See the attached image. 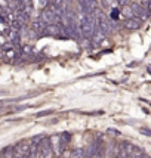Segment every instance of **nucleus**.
I'll list each match as a JSON object with an SVG mask.
<instances>
[{
  "label": "nucleus",
  "mask_w": 151,
  "mask_h": 158,
  "mask_svg": "<svg viewBox=\"0 0 151 158\" xmlns=\"http://www.w3.org/2000/svg\"><path fill=\"white\" fill-rule=\"evenodd\" d=\"M39 155L40 158H54L55 152L50 143V138H46L40 145H39Z\"/></svg>",
  "instance_id": "nucleus-1"
},
{
  "label": "nucleus",
  "mask_w": 151,
  "mask_h": 158,
  "mask_svg": "<svg viewBox=\"0 0 151 158\" xmlns=\"http://www.w3.org/2000/svg\"><path fill=\"white\" fill-rule=\"evenodd\" d=\"M40 19L49 25V24H59V19H58V16L55 15V12L50 9V7H46V9H43L40 14Z\"/></svg>",
  "instance_id": "nucleus-2"
},
{
  "label": "nucleus",
  "mask_w": 151,
  "mask_h": 158,
  "mask_svg": "<svg viewBox=\"0 0 151 158\" xmlns=\"http://www.w3.org/2000/svg\"><path fill=\"white\" fill-rule=\"evenodd\" d=\"M43 34L52 35V37H61L62 39V25L61 24H49V25H46Z\"/></svg>",
  "instance_id": "nucleus-3"
},
{
  "label": "nucleus",
  "mask_w": 151,
  "mask_h": 158,
  "mask_svg": "<svg viewBox=\"0 0 151 158\" xmlns=\"http://www.w3.org/2000/svg\"><path fill=\"white\" fill-rule=\"evenodd\" d=\"M95 157L93 158H105V143L102 139H98L95 142Z\"/></svg>",
  "instance_id": "nucleus-4"
},
{
  "label": "nucleus",
  "mask_w": 151,
  "mask_h": 158,
  "mask_svg": "<svg viewBox=\"0 0 151 158\" xmlns=\"http://www.w3.org/2000/svg\"><path fill=\"white\" fill-rule=\"evenodd\" d=\"M50 143H52L54 152H55L56 155H61V154H62V148H61V136H58V135H54V136H50Z\"/></svg>",
  "instance_id": "nucleus-5"
},
{
  "label": "nucleus",
  "mask_w": 151,
  "mask_h": 158,
  "mask_svg": "<svg viewBox=\"0 0 151 158\" xmlns=\"http://www.w3.org/2000/svg\"><path fill=\"white\" fill-rule=\"evenodd\" d=\"M45 28H46V24H45L40 18L31 22V30H33L34 33H37V34H43V33H45Z\"/></svg>",
  "instance_id": "nucleus-6"
},
{
  "label": "nucleus",
  "mask_w": 151,
  "mask_h": 158,
  "mask_svg": "<svg viewBox=\"0 0 151 158\" xmlns=\"http://www.w3.org/2000/svg\"><path fill=\"white\" fill-rule=\"evenodd\" d=\"M124 27L127 28V30H131V31H133V30H138V28L141 27V21L138 19V18L126 19V22H124Z\"/></svg>",
  "instance_id": "nucleus-7"
},
{
  "label": "nucleus",
  "mask_w": 151,
  "mask_h": 158,
  "mask_svg": "<svg viewBox=\"0 0 151 158\" xmlns=\"http://www.w3.org/2000/svg\"><path fill=\"white\" fill-rule=\"evenodd\" d=\"M7 39L11 40V43H14V44H19V40H21V35L18 31H15L12 28H9L7 30Z\"/></svg>",
  "instance_id": "nucleus-8"
},
{
  "label": "nucleus",
  "mask_w": 151,
  "mask_h": 158,
  "mask_svg": "<svg viewBox=\"0 0 151 158\" xmlns=\"http://www.w3.org/2000/svg\"><path fill=\"white\" fill-rule=\"evenodd\" d=\"M70 140H71V135H70L68 131H64L61 135V148H62V152L65 151V148L68 146Z\"/></svg>",
  "instance_id": "nucleus-9"
},
{
  "label": "nucleus",
  "mask_w": 151,
  "mask_h": 158,
  "mask_svg": "<svg viewBox=\"0 0 151 158\" xmlns=\"http://www.w3.org/2000/svg\"><path fill=\"white\" fill-rule=\"evenodd\" d=\"M95 142L93 143H89L88 145V148L84 149V158H93L95 157Z\"/></svg>",
  "instance_id": "nucleus-10"
},
{
  "label": "nucleus",
  "mask_w": 151,
  "mask_h": 158,
  "mask_svg": "<svg viewBox=\"0 0 151 158\" xmlns=\"http://www.w3.org/2000/svg\"><path fill=\"white\" fill-rule=\"evenodd\" d=\"M70 158H84V149H83V148H76V149H73Z\"/></svg>",
  "instance_id": "nucleus-11"
},
{
  "label": "nucleus",
  "mask_w": 151,
  "mask_h": 158,
  "mask_svg": "<svg viewBox=\"0 0 151 158\" xmlns=\"http://www.w3.org/2000/svg\"><path fill=\"white\" fill-rule=\"evenodd\" d=\"M123 15L126 16V19H132V18H135V12H133V9L132 6H126L123 9Z\"/></svg>",
  "instance_id": "nucleus-12"
},
{
  "label": "nucleus",
  "mask_w": 151,
  "mask_h": 158,
  "mask_svg": "<svg viewBox=\"0 0 151 158\" xmlns=\"http://www.w3.org/2000/svg\"><path fill=\"white\" fill-rule=\"evenodd\" d=\"M48 138L46 135H37V136H34V138L31 139V143H36V145H40L45 139Z\"/></svg>",
  "instance_id": "nucleus-13"
},
{
  "label": "nucleus",
  "mask_w": 151,
  "mask_h": 158,
  "mask_svg": "<svg viewBox=\"0 0 151 158\" xmlns=\"http://www.w3.org/2000/svg\"><path fill=\"white\" fill-rule=\"evenodd\" d=\"M104 37H105V34H104L101 30H96V33H95V35H93V40H95V43H99V41L102 40Z\"/></svg>",
  "instance_id": "nucleus-14"
},
{
  "label": "nucleus",
  "mask_w": 151,
  "mask_h": 158,
  "mask_svg": "<svg viewBox=\"0 0 151 158\" xmlns=\"http://www.w3.org/2000/svg\"><path fill=\"white\" fill-rule=\"evenodd\" d=\"M21 53H22L24 56L31 55V53H33V48H31V46H22V49H21Z\"/></svg>",
  "instance_id": "nucleus-15"
},
{
  "label": "nucleus",
  "mask_w": 151,
  "mask_h": 158,
  "mask_svg": "<svg viewBox=\"0 0 151 158\" xmlns=\"http://www.w3.org/2000/svg\"><path fill=\"white\" fill-rule=\"evenodd\" d=\"M119 16H120V10L116 9V7H113V9H111V18H113V19H119Z\"/></svg>",
  "instance_id": "nucleus-16"
},
{
  "label": "nucleus",
  "mask_w": 151,
  "mask_h": 158,
  "mask_svg": "<svg viewBox=\"0 0 151 158\" xmlns=\"http://www.w3.org/2000/svg\"><path fill=\"white\" fill-rule=\"evenodd\" d=\"M83 3H86L89 7H92V9H96V0H82Z\"/></svg>",
  "instance_id": "nucleus-17"
},
{
  "label": "nucleus",
  "mask_w": 151,
  "mask_h": 158,
  "mask_svg": "<svg viewBox=\"0 0 151 158\" xmlns=\"http://www.w3.org/2000/svg\"><path fill=\"white\" fill-rule=\"evenodd\" d=\"M117 3H119L120 6L126 7V6H129V3H131V0H117Z\"/></svg>",
  "instance_id": "nucleus-18"
},
{
  "label": "nucleus",
  "mask_w": 151,
  "mask_h": 158,
  "mask_svg": "<svg viewBox=\"0 0 151 158\" xmlns=\"http://www.w3.org/2000/svg\"><path fill=\"white\" fill-rule=\"evenodd\" d=\"M9 7V2L7 0H0V9H6Z\"/></svg>",
  "instance_id": "nucleus-19"
},
{
  "label": "nucleus",
  "mask_w": 151,
  "mask_h": 158,
  "mask_svg": "<svg viewBox=\"0 0 151 158\" xmlns=\"http://www.w3.org/2000/svg\"><path fill=\"white\" fill-rule=\"evenodd\" d=\"M49 114H52V111H41V112L36 114V117H43V115H49Z\"/></svg>",
  "instance_id": "nucleus-20"
},
{
  "label": "nucleus",
  "mask_w": 151,
  "mask_h": 158,
  "mask_svg": "<svg viewBox=\"0 0 151 158\" xmlns=\"http://www.w3.org/2000/svg\"><path fill=\"white\" fill-rule=\"evenodd\" d=\"M141 133L145 136H151V130H148V129H141Z\"/></svg>",
  "instance_id": "nucleus-21"
},
{
  "label": "nucleus",
  "mask_w": 151,
  "mask_h": 158,
  "mask_svg": "<svg viewBox=\"0 0 151 158\" xmlns=\"http://www.w3.org/2000/svg\"><path fill=\"white\" fill-rule=\"evenodd\" d=\"M150 0H139V5H148Z\"/></svg>",
  "instance_id": "nucleus-22"
},
{
  "label": "nucleus",
  "mask_w": 151,
  "mask_h": 158,
  "mask_svg": "<svg viewBox=\"0 0 151 158\" xmlns=\"http://www.w3.org/2000/svg\"><path fill=\"white\" fill-rule=\"evenodd\" d=\"M21 3H22V5H28V3H30V0H21Z\"/></svg>",
  "instance_id": "nucleus-23"
},
{
  "label": "nucleus",
  "mask_w": 151,
  "mask_h": 158,
  "mask_svg": "<svg viewBox=\"0 0 151 158\" xmlns=\"http://www.w3.org/2000/svg\"><path fill=\"white\" fill-rule=\"evenodd\" d=\"M147 7H148V10H150V12H151V0H150V2H148V5H147Z\"/></svg>",
  "instance_id": "nucleus-24"
},
{
  "label": "nucleus",
  "mask_w": 151,
  "mask_h": 158,
  "mask_svg": "<svg viewBox=\"0 0 151 158\" xmlns=\"http://www.w3.org/2000/svg\"><path fill=\"white\" fill-rule=\"evenodd\" d=\"M144 158H150V157H147V155H144Z\"/></svg>",
  "instance_id": "nucleus-25"
},
{
  "label": "nucleus",
  "mask_w": 151,
  "mask_h": 158,
  "mask_svg": "<svg viewBox=\"0 0 151 158\" xmlns=\"http://www.w3.org/2000/svg\"><path fill=\"white\" fill-rule=\"evenodd\" d=\"M108 158H116V157H111V155H110V157H108Z\"/></svg>",
  "instance_id": "nucleus-26"
},
{
  "label": "nucleus",
  "mask_w": 151,
  "mask_h": 158,
  "mask_svg": "<svg viewBox=\"0 0 151 158\" xmlns=\"http://www.w3.org/2000/svg\"><path fill=\"white\" fill-rule=\"evenodd\" d=\"M21 158H25V157H21Z\"/></svg>",
  "instance_id": "nucleus-27"
},
{
  "label": "nucleus",
  "mask_w": 151,
  "mask_h": 158,
  "mask_svg": "<svg viewBox=\"0 0 151 158\" xmlns=\"http://www.w3.org/2000/svg\"><path fill=\"white\" fill-rule=\"evenodd\" d=\"M0 158H2V157H0Z\"/></svg>",
  "instance_id": "nucleus-28"
}]
</instances>
